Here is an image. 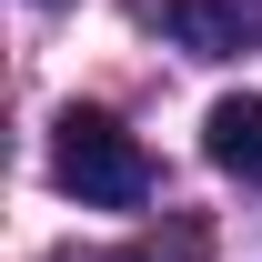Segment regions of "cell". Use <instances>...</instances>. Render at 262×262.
<instances>
[{"label": "cell", "instance_id": "6da1fadb", "mask_svg": "<svg viewBox=\"0 0 262 262\" xmlns=\"http://www.w3.org/2000/svg\"><path fill=\"white\" fill-rule=\"evenodd\" d=\"M51 182L71 202H91V212H141L151 202V151L111 111H61L51 121Z\"/></svg>", "mask_w": 262, "mask_h": 262}, {"label": "cell", "instance_id": "7a4b0ae2", "mask_svg": "<svg viewBox=\"0 0 262 262\" xmlns=\"http://www.w3.org/2000/svg\"><path fill=\"white\" fill-rule=\"evenodd\" d=\"M162 31L182 40V51H192V61H232V51H252V10H242V0H171L162 10Z\"/></svg>", "mask_w": 262, "mask_h": 262}, {"label": "cell", "instance_id": "3957f363", "mask_svg": "<svg viewBox=\"0 0 262 262\" xmlns=\"http://www.w3.org/2000/svg\"><path fill=\"white\" fill-rule=\"evenodd\" d=\"M202 151H212V171H232V182H262V101L232 91L202 111Z\"/></svg>", "mask_w": 262, "mask_h": 262}, {"label": "cell", "instance_id": "277c9868", "mask_svg": "<svg viewBox=\"0 0 262 262\" xmlns=\"http://www.w3.org/2000/svg\"><path fill=\"white\" fill-rule=\"evenodd\" d=\"M40 262H151V252H81V242H61V252H40Z\"/></svg>", "mask_w": 262, "mask_h": 262}]
</instances>
